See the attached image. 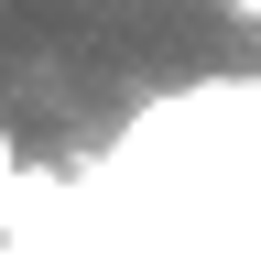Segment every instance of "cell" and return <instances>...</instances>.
I'll return each instance as SVG.
<instances>
[{"label": "cell", "mask_w": 261, "mask_h": 261, "mask_svg": "<svg viewBox=\"0 0 261 261\" xmlns=\"http://www.w3.org/2000/svg\"><path fill=\"white\" fill-rule=\"evenodd\" d=\"M11 174H22V152H11V130H0V196H11Z\"/></svg>", "instance_id": "6da1fadb"}, {"label": "cell", "mask_w": 261, "mask_h": 261, "mask_svg": "<svg viewBox=\"0 0 261 261\" xmlns=\"http://www.w3.org/2000/svg\"><path fill=\"white\" fill-rule=\"evenodd\" d=\"M228 11H240V22H261V0H228Z\"/></svg>", "instance_id": "7a4b0ae2"}]
</instances>
